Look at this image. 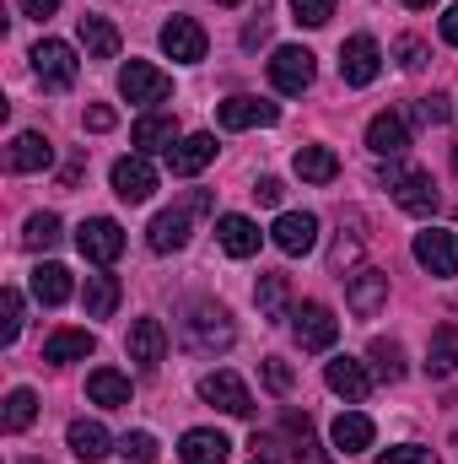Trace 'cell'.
<instances>
[{
    "label": "cell",
    "instance_id": "44dd1931",
    "mask_svg": "<svg viewBox=\"0 0 458 464\" xmlns=\"http://www.w3.org/2000/svg\"><path fill=\"white\" fill-rule=\"evenodd\" d=\"M11 173H43L49 162H54V146H49V135L43 130H22L16 140H11Z\"/></svg>",
    "mask_w": 458,
    "mask_h": 464
},
{
    "label": "cell",
    "instance_id": "ab89813d",
    "mask_svg": "<svg viewBox=\"0 0 458 464\" xmlns=\"http://www.w3.org/2000/svg\"><path fill=\"white\" fill-rule=\"evenodd\" d=\"M410 119H415V124H448V119H453V103H448L443 92H432V98H415Z\"/></svg>",
    "mask_w": 458,
    "mask_h": 464
},
{
    "label": "cell",
    "instance_id": "74e56055",
    "mask_svg": "<svg viewBox=\"0 0 458 464\" xmlns=\"http://www.w3.org/2000/svg\"><path fill=\"white\" fill-rule=\"evenodd\" d=\"M16 335H22V292L5 286L0 292V346H11Z\"/></svg>",
    "mask_w": 458,
    "mask_h": 464
},
{
    "label": "cell",
    "instance_id": "d6a6232c",
    "mask_svg": "<svg viewBox=\"0 0 458 464\" xmlns=\"http://www.w3.org/2000/svg\"><path fill=\"white\" fill-rule=\"evenodd\" d=\"M87 394H92L98 405H109V411H124V405H129V378L114 372V367H98V372L87 378Z\"/></svg>",
    "mask_w": 458,
    "mask_h": 464
},
{
    "label": "cell",
    "instance_id": "83f0119b",
    "mask_svg": "<svg viewBox=\"0 0 458 464\" xmlns=\"http://www.w3.org/2000/svg\"><path fill=\"white\" fill-rule=\"evenodd\" d=\"M92 330H54L49 341H43V362H54V367H65V362H87L92 356Z\"/></svg>",
    "mask_w": 458,
    "mask_h": 464
},
{
    "label": "cell",
    "instance_id": "db71d44e",
    "mask_svg": "<svg viewBox=\"0 0 458 464\" xmlns=\"http://www.w3.org/2000/svg\"><path fill=\"white\" fill-rule=\"evenodd\" d=\"M405 5H410V11H426V5H437V0H405Z\"/></svg>",
    "mask_w": 458,
    "mask_h": 464
},
{
    "label": "cell",
    "instance_id": "603a6c76",
    "mask_svg": "<svg viewBox=\"0 0 458 464\" xmlns=\"http://www.w3.org/2000/svg\"><path fill=\"white\" fill-rule=\"evenodd\" d=\"M65 443H71V454L81 464H98L114 454V438H109V427L103 421H71V432H65Z\"/></svg>",
    "mask_w": 458,
    "mask_h": 464
},
{
    "label": "cell",
    "instance_id": "8992f818",
    "mask_svg": "<svg viewBox=\"0 0 458 464\" xmlns=\"http://www.w3.org/2000/svg\"><path fill=\"white\" fill-rule=\"evenodd\" d=\"M205 27L195 22V16H167L162 22V54L167 60H178V65H200L205 60Z\"/></svg>",
    "mask_w": 458,
    "mask_h": 464
},
{
    "label": "cell",
    "instance_id": "60d3db41",
    "mask_svg": "<svg viewBox=\"0 0 458 464\" xmlns=\"http://www.w3.org/2000/svg\"><path fill=\"white\" fill-rule=\"evenodd\" d=\"M119 454L135 459V464H151L157 459V438H151V432H124V438H119Z\"/></svg>",
    "mask_w": 458,
    "mask_h": 464
},
{
    "label": "cell",
    "instance_id": "9a60e30c",
    "mask_svg": "<svg viewBox=\"0 0 458 464\" xmlns=\"http://www.w3.org/2000/svg\"><path fill=\"white\" fill-rule=\"evenodd\" d=\"M275 119H281V109H275L270 98H248V92H237V98L222 103V124H227V130H270Z\"/></svg>",
    "mask_w": 458,
    "mask_h": 464
},
{
    "label": "cell",
    "instance_id": "484cf974",
    "mask_svg": "<svg viewBox=\"0 0 458 464\" xmlns=\"http://www.w3.org/2000/svg\"><path fill=\"white\" fill-rule=\"evenodd\" d=\"M71 292H76V281H71V270L65 265H38L33 270V297L43 303V308H60V303H71Z\"/></svg>",
    "mask_w": 458,
    "mask_h": 464
},
{
    "label": "cell",
    "instance_id": "ac0fdd59",
    "mask_svg": "<svg viewBox=\"0 0 458 464\" xmlns=\"http://www.w3.org/2000/svg\"><path fill=\"white\" fill-rule=\"evenodd\" d=\"M129 140L140 146V157H151V151H173L184 135H178V119L173 114H140L135 130H129Z\"/></svg>",
    "mask_w": 458,
    "mask_h": 464
},
{
    "label": "cell",
    "instance_id": "3957f363",
    "mask_svg": "<svg viewBox=\"0 0 458 464\" xmlns=\"http://www.w3.org/2000/svg\"><path fill=\"white\" fill-rule=\"evenodd\" d=\"M383 189L399 200V211L410 217H432L437 211V184L432 173H405V168H383Z\"/></svg>",
    "mask_w": 458,
    "mask_h": 464
},
{
    "label": "cell",
    "instance_id": "ffe728a7",
    "mask_svg": "<svg viewBox=\"0 0 458 464\" xmlns=\"http://www.w3.org/2000/svg\"><path fill=\"white\" fill-rule=\"evenodd\" d=\"M232 443L216 432V427H189L184 443H178V459L184 464H227Z\"/></svg>",
    "mask_w": 458,
    "mask_h": 464
},
{
    "label": "cell",
    "instance_id": "1f68e13d",
    "mask_svg": "<svg viewBox=\"0 0 458 464\" xmlns=\"http://www.w3.org/2000/svg\"><path fill=\"white\" fill-rule=\"evenodd\" d=\"M291 168H297V179H308V184H329V179L340 173V157H335L329 146H297Z\"/></svg>",
    "mask_w": 458,
    "mask_h": 464
},
{
    "label": "cell",
    "instance_id": "836d02e7",
    "mask_svg": "<svg viewBox=\"0 0 458 464\" xmlns=\"http://www.w3.org/2000/svg\"><path fill=\"white\" fill-rule=\"evenodd\" d=\"M81 308H87V319H109L119 308V281L114 276H87V286H81Z\"/></svg>",
    "mask_w": 458,
    "mask_h": 464
},
{
    "label": "cell",
    "instance_id": "f6af8a7d",
    "mask_svg": "<svg viewBox=\"0 0 458 464\" xmlns=\"http://www.w3.org/2000/svg\"><path fill=\"white\" fill-rule=\"evenodd\" d=\"M178 206H184L189 217H216V195H211V189H189Z\"/></svg>",
    "mask_w": 458,
    "mask_h": 464
},
{
    "label": "cell",
    "instance_id": "f907efd6",
    "mask_svg": "<svg viewBox=\"0 0 458 464\" xmlns=\"http://www.w3.org/2000/svg\"><path fill=\"white\" fill-rule=\"evenodd\" d=\"M356 254H361V243H356V237H340V243H335V254H329V265H335V270H345Z\"/></svg>",
    "mask_w": 458,
    "mask_h": 464
},
{
    "label": "cell",
    "instance_id": "8d00e7d4",
    "mask_svg": "<svg viewBox=\"0 0 458 464\" xmlns=\"http://www.w3.org/2000/svg\"><path fill=\"white\" fill-rule=\"evenodd\" d=\"M60 237H65V227H60L54 211H38V217H27V227H22V243H27V248H54Z\"/></svg>",
    "mask_w": 458,
    "mask_h": 464
},
{
    "label": "cell",
    "instance_id": "bcb514c9",
    "mask_svg": "<svg viewBox=\"0 0 458 464\" xmlns=\"http://www.w3.org/2000/svg\"><path fill=\"white\" fill-rule=\"evenodd\" d=\"M264 383H270L275 394H286V389H291V367H286L281 356H270V362H264Z\"/></svg>",
    "mask_w": 458,
    "mask_h": 464
},
{
    "label": "cell",
    "instance_id": "7a4b0ae2",
    "mask_svg": "<svg viewBox=\"0 0 458 464\" xmlns=\"http://www.w3.org/2000/svg\"><path fill=\"white\" fill-rule=\"evenodd\" d=\"M313 54L308 49H297V44H281L275 54H270V87L275 92H286V98H302L308 87H313Z\"/></svg>",
    "mask_w": 458,
    "mask_h": 464
},
{
    "label": "cell",
    "instance_id": "7402d4cb",
    "mask_svg": "<svg viewBox=\"0 0 458 464\" xmlns=\"http://www.w3.org/2000/svg\"><path fill=\"white\" fill-rule=\"evenodd\" d=\"M216 162V135H184L173 151H167V168L178 173V179H189V173H200V168H211Z\"/></svg>",
    "mask_w": 458,
    "mask_h": 464
},
{
    "label": "cell",
    "instance_id": "6da1fadb",
    "mask_svg": "<svg viewBox=\"0 0 458 464\" xmlns=\"http://www.w3.org/2000/svg\"><path fill=\"white\" fill-rule=\"evenodd\" d=\"M33 71H38V82H43L49 92H71V87H76V71H81V60H76V49H71V44H60V38H43V44L33 49Z\"/></svg>",
    "mask_w": 458,
    "mask_h": 464
},
{
    "label": "cell",
    "instance_id": "4dcf8cb0",
    "mask_svg": "<svg viewBox=\"0 0 458 464\" xmlns=\"http://www.w3.org/2000/svg\"><path fill=\"white\" fill-rule=\"evenodd\" d=\"M426 372H432V378H453L458 372V324H437V330H432Z\"/></svg>",
    "mask_w": 458,
    "mask_h": 464
},
{
    "label": "cell",
    "instance_id": "30bf717a",
    "mask_svg": "<svg viewBox=\"0 0 458 464\" xmlns=\"http://www.w3.org/2000/svg\"><path fill=\"white\" fill-rule=\"evenodd\" d=\"M109 179H114V195L124 206H146V200L157 195V168H151L140 151H135V157H119Z\"/></svg>",
    "mask_w": 458,
    "mask_h": 464
},
{
    "label": "cell",
    "instance_id": "5bb4252c",
    "mask_svg": "<svg viewBox=\"0 0 458 464\" xmlns=\"http://www.w3.org/2000/svg\"><path fill=\"white\" fill-rule=\"evenodd\" d=\"M324 383L350 400V405H361L367 394H372V372H367V362H356V356H335V362H324Z\"/></svg>",
    "mask_w": 458,
    "mask_h": 464
},
{
    "label": "cell",
    "instance_id": "4316f807",
    "mask_svg": "<svg viewBox=\"0 0 458 464\" xmlns=\"http://www.w3.org/2000/svg\"><path fill=\"white\" fill-rule=\"evenodd\" d=\"M216 237H222V248H227L232 259H248V254H259V243H264V232L253 227L248 217H216Z\"/></svg>",
    "mask_w": 458,
    "mask_h": 464
},
{
    "label": "cell",
    "instance_id": "e0dca14e",
    "mask_svg": "<svg viewBox=\"0 0 458 464\" xmlns=\"http://www.w3.org/2000/svg\"><path fill=\"white\" fill-rule=\"evenodd\" d=\"M345 303H350V314L372 319V314L388 303V276H383V270H356L350 286H345Z\"/></svg>",
    "mask_w": 458,
    "mask_h": 464
},
{
    "label": "cell",
    "instance_id": "9f6ffc18",
    "mask_svg": "<svg viewBox=\"0 0 458 464\" xmlns=\"http://www.w3.org/2000/svg\"><path fill=\"white\" fill-rule=\"evenodd\" d=\"M453 173H458V146H453Z\"/></svg>",
    "mask_w": 458,
    "mask_h": 464
},
{
    "label": "cell",
    "instance_id": "816d5d0a",
    "mask_svg": "<svg viewBox=\"0 0 458 464\" xmlns=\"http://www.w3.org/2000/svg\"><path fill=\"white\" fill-rule=\"evenodd\" d=\"M443 38L458 49V5H448V11H443Z\"/></svg>",
    "mask_w": 458,
    "mask_h": 464
},
{
    "label": "cell",
    "instance_id": "d4e9b609",
    "mask_svg": "<svg viewBox=\"0 0 458 464\" xmlns=\"http://www.w3.org/2000/svg\"><path fill=\"white\" fill-rule=\"evenodd\" d=\"M367 146H372L377 157H399V151L410 146V119L405 114H377L367 124Z\"/></svg>",
    "mask_w": 458,
    "mask_h": 464
},
{
    "label": "cell",
    "instance_id": "4fadbf2b",
    "mask_svg": "<svg viewBox=\"0 0 458 464\" xmlns=\"http://www.w3.org/2000/svg\"><path fill=\"white\" fill-rule=\"evenodd\" d=\"M270 237H275L281 254L297 259V254H308V248L319 243V217H313V211H281L275 227H270Z\"/></svg>",
    "mask_w": 458,
    "mask_h": 464
},
{
    "label": "cell",
    "instance_id": "11a10c76",
    "mask_svg": "<svg viewBox=\"0 0 458 464\" xmlns=\"http://www.w3.org/2000/svg\"><path fill=\"white\" fill-rule=\"evenodd\" d=\"M216 5H243V0H216Z\"/></svg>",
    "mask_w": 458,
    "mask_h": 464
},
{
    "label": "cell",
    "instance_id": "c3c4849f",
    "mask_svg": "<svg viewBox=\"0 0 458 464\" xmlns=\"http://www.w3.org/2000/svg\"><path fill=\"white\" fill-rule=\"evenodd\" d=\"M281 195H286L281 179H259V184H253V200H259V206H281Z\"/></svg>",
    "mask_w": 458,
    "mask_h": 464
},
{
    "label": "cell",
    "instance_id": "5b68a950",
    "mask_svg": "<svg viewBox=\"0 0 458 464\" xmlns=\"http://www.w3.org/2000/svg\"><path fill=\"white\" fill-rule=\"evenodd\" d=\"M291 335H297L302 351H329L340 341V319H335L324 303H302V308L291 314Z\"/></svg>",
    "mask_w": 458,
    "mask_h": 464
},
{
    "label": "cell",
    "instance_id": "f546056e",
    "mask_svg": "<svg viewBox=\"0 0 458 464\" xmlns=\"http://www.w3.org/2000/svg\"><path fill=\"white\" fill-rule=\"evenodd\" d=\"M329 438H335V449H340V454H367L377 432H372V421H367L361 411H345V416H335Z\"/></svg>",
    "mask_w": 458,
    "mask_h": 464
},
{
    "label": "cell",
    "instance_id": "ee69618b",
    "mask_svg": "<svg viewBox=\"0 0 458 464\" xmlns=\"http://www.w3.org/2000/svg\"><path fill=\"white\" fill-rule=\"evenodd\" d=\"M394 54H399V65H405V71H421V65H426V44H421V38H399V44H394Z\"/></svg>",
    "mask_w": 458,
    "mask_h": 464
},
{
    "label": "cell",
    "instance_id": "8fae6325",
    "mask_svg": "<svg viewBox=\"0 0 458 464\" xmlns=\"http://www.w3.org/2000/svg\"><path fill=\"white\" fill-rule=\"evenodd\" d=\"M200 400L227 411V416H253V394H248V383L237 372H205L200 378Z\"/></svg>",
    "mask_w": 458,
    "mask_h": 464
},
{
    "label": "cell",
    "instance_id": "ba28073f",
    "mask_svg": "<svg viewBox=\"0 0 458 464\" xmlns=\"http://www.w3.org/2000/svg\"><path fill=\"white\" fill-rule=\"evenodd\" d=\"M377 71H383V49H377V38H367V33L345 38V44H340L345 87H372V82H377Z\"/></svg>",
    "mask_w": 458,
    "mask_h": 464
},
{
    "label": "cell",
    "instance_id": "277c9868",
    "mask_svg": "<svg viewBox=\"0 0 458 464\" xmlns=\"http://www.w3.org/2000/svg\"><path fill=\"white\" fill-rule=\"evenodd\" d=\"M76 248H81V259H92V265H114L119 254H124V227H119L114 217H87V222L76 227Z\"/></svg>",
    "mask_w": 458,
    "mask_h": 464
},
{
    "label": "cell",
    "instance_id": "d590c367",
    "mask_svg": "<svg viewBox=\"0 0 458 464\" xmlns=\"http://www.w3.org/2000/svg\"><path fill=\"white\" fill-rule=\"evenodd\" d=\"M33 416H38V394H33V389H11V394H5V416H0L5 432H27Z\"/></svg>",
    "mask_w": 458,
    "mask_h": 464
},
{
    "label": "cell",
    "instance_id": "7dc6e473",
    "mask_svg": "<svg viewBox=\"0 0 458 464\" xmlns=\"http://www.w3.org/2000/svg\"><path fill=\"white\" fill-rule=\"evenodd\" d=\"M114 124H119V114L109 103H92V109H87V130H92V135H103V130H114Z\"/></svg>",
    "mask_w": 458,
    "mask_h": 464
},
{
    "label": "cell",
    "instance_id": "f35d334b",
    "mask_svg": "<svg viewBox=\"0 0 458 464\" xmlns=\"http://www.w3.org/2000/svg\"><path fill=\"white\" fill-rule=\"evenodd\" d=\"M281 432L291 438V454H297V459H308V454H313V421H308V411H286Z\"/></svg>",
    "mask_w": 458,
    "mask_h": 464
},
{
    "label": "cell",
    "instance_id": "9c48e42d",
    "mask_svg": "<svg viewBox=\"0 0 458 464\" xmlns=\"http://www.w3.org/2000/svg\"><path fill=\"white\" fill-rule=\"evenodd\" d=\"M189 341L200 351H227L237 341V330H232V314L222 303H195V314H189Z\"/></svg>",
    "mask_w": 458,
    "mask_h": 464
},
{
    "label": "cell",
    "instance_id": "7bdbcfd3",
    "mask_svg": "<svg viewBox=\"0 0 458 464\" xmlns=\"http://www.w3.org/2000/svg\"><path fill=\"white\" fill-rule=\"evenodd\" d=\"M291 11H297L302 27H324L335 16V0H291Z\"/></svg>",
    "mask_w": 458,
    "mask_h": 464
},
{
    "label": "cell",
    "instance_id": "52a82bcc",
    "mask_svg": "<svg viewBox=\"0 0 458 464\" xmlns=\"http://www.w3.org/2000/svg\"><path fill=\"white\" fill-rule=\"evenodd\" d=\"M119 92H124V103H140V109H151V103H167L173 82H167L157 65H146V60H129V65L119 71Z\"/></svg>",
    "mask_w": 458,
    "mask_h": 464
},
{
    "label": "cell",
    "instance_id": "f5cc1de1",
    "mask_svg": "<svg viewBox=\"0 0 458 464\" xmlns=\"http://www.w3.org/2000/svg\"><path fill=\"white\" fill-rule=\"evenodd\" d=\"M264 38H270V27H264V22H253V27H248V33H243V44H248V49H259V44H264Z\"/></svg>",
    "mask_w": 458,
    "mask_h": 464
},
{
    "label": "cell",
    "instance_id": "681fc988",
    "mask_svg": "<svg viewBox=\"0 0 458 464\" xmlns=\"http://www.w3.org/2000/svg\"><path fill=\"white\" fill-rule=\"evenodd\" d=\"M16 11H22V16H33V22H49V16L60 11V0H16Z\"/></svg>",
    "mask_w": 458,
    "mask_h": 464
},
{
    "label": "cell",
    "instance_id": "7c38bea8",
    "mask_svg": "<svg viewBox=\"0 0 458 464\" xmlns=\"http://www.w3.org/2000/svg\"><path fill=\"white\" fill-rule=\"evenodd\" d=\"M415 259H421V270H432L437 281H448L458 276V232H415Z\"/></svg>",
    "mask_w": 458,
    "mask_h": 464
},
{
    "label": "cell",
    "instance_id": "2e32d148",
    "mask_svg": "<svg viewBox=\"0 0 458 464\" xmlns=\"http://www.w3.org/2000/svg\"><path fill=\"white\" fill-rule=\"evenodd\" d=\"M124 351H129V362H140L146 372L167 356V330H162V319H135L129 324V341H124Z\"/></svg>",
    "mask_w": 458,
    "mask_h": 464
},
{
    "label": "cell",
    "instance_id": "e575fe53",
    "mask_svg": "<svg viewBox=\"0 0 458 464\" xmlns=\"http://www.w3.org/2000/svg\"><path fill=\"white\" fill-rule=\"evenodd\" d=\"M367 362H372V372L388 378V383L405 378V346H399V341H383V335H377V341L367 346Z\"/></svg>",
    "mask_w": 458,
    "mask_h": 464
},
{
    "label": "cell",
    "instance_id": "b9f144b4",
    "mask_svg": "<svg viewBox=\"0 0 458 464\" xmlns=\"http://www.w3.org/2000/svg\"><path fill=\"white\" fill-rule=\"evenodd\" d=\"M377 464H437V454L421 449V443H399V449H383Z\"/></svg>",
    "mask_w": 458,
    "mask_h": 464
},
{
    "label": "cell",
    "instance_id": "cb8c5ba5",
    "mask_svg": "<svg viewBox=\"0 0 458 464\" xmlns=\"http://www.w3.org/2000/svg\"><path fill=\"white\" fill-rule=\"evenodd\" d=\"M76 38H81V49H87V60H119V27L109 16H81L76 22Z\"/></svg>",
    "mask_w": 458,
    "mask_h": 464
},
{
    "label": "cell",
    "instance_id": "f1b7e54d",
    "mask_svg": "<svg viewBox=\"0 0 458 464\" xmlns=\"http://www.w3.org/2000/svg\"><path fill=\"white\" fill-rule=\"evenodd\" d=\"M253 303H259V314H264V319H291V281H286L281 270L259 276V286H253Z\"/></svg>",
    "mask_w": 458,
    "mask_h": 464
},
{
    "label": "cell",
    "instance_id": "d6986e66",
    "mask_svg": "<svg viewBox=\"0 0 458 464\" xmlns=\"http://www.w3.org/2000/svg\"><path fill=\"white\" fill-rule=\"evenodd\" d=\"M189 211L184 206H173V211H162V217H151V227H146V243H151V254H178L184 243H189Z\"/></svg>",
    "mask_w": 458,
    "mask_h": 464
}]
</instances>
